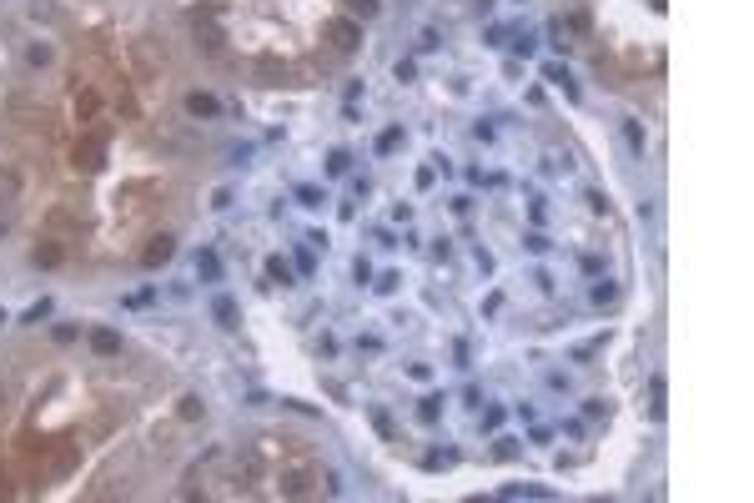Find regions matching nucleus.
<instances>
[{"label":"nucleus","instance_id":"f257e3e1","mask_svg":"<svg viewBox=\"0 0 754 503\" xmlns=\"http://www.w3.org/2000/svg\"><path fill=\"white\" fill-rule=\"evenodd\" d=\"M327 40H332L337 50H357V40H362V31H357V21H347V16H337V21H327Z\"/></svg>","mask_w":754,"mask_h":503},{"label":"nucleus","instance_id":"f03ea898","mask_svg":"<svg viewBox=\"0 0 754 503\" xmlns=\"http://www.w3.org/2000/svg\"><path fill=\"white\" fill-rule=\"evenodd\" d=\"M91 353L116 358V353H121V332H116V327H91Z\"/></svg>","mask_w":754,"mask_h":503},{"label":"nucleus","instance_id":"7ed1b4c3","mask_svg":"<svg viewBox=\"0 0 754 503\" xmlns=\"http://www.w3.org/2000/svg\"><path fill=\"white\" fill-rule=\"evenodd\" d=\"M171 257H177V242H171V237H156V242L141 252V267H161V262H171Z\"/></svg>","mask_w":754,"mask_h":503},{"label":"nucleus","instance_id":"20e7f679","mask_svg":"<svg viewBox=\"0 0 754 503\" xmlns=\"http://www.w3.org/2000/svg\"><path fill=\"white\" fill-rule=\"evenodd\" d=\"M187 111H192V116H201V121H211L216 111H221V101L206 96V91H192V96H187Z\"/></svg>","mask_w":754,"mask_h":503},{"label":"nucleus","instance_id":"39448f33","mask_svg":"<svg viewBox=\"0 0 754 503\" xmlns=\"http://www.w3.org/2000/svg\"><path fill=\"white\" fill-rule=\"evenodd\" d=\"M211 317H216V327L231 332V327H237V302H231V297H216V302H211Z\"/></svg>","mask_w":754,"mask_h":503},{"label":"nucleus","instance_id":"423d86ee","mask_svg":"<svg viewBox=\"0 0 754 503\" xmlns=\"http://www.w3.org/2000/svg\"><path fill=\"white\" fill-rule=\"evenodd\" d=\"M31 262H35V267H61V247H55V242H35Z\"/></svg>","mask_w":754,"mask_h":503},{"label":"nucleus","instance_id":"0eeeda50","mask_svg":"<svg viewBox=\"0 0 754 503\" xmlns=\"http://www.w3.org/2000/svg\"><path fill=\"white\" fill-rule=\"evenodd\" d=\"M543 76H548L553 86H563V96H568V101H578V86H573V76H568L563 66H543Z\"/></svg>","mask_w":754,"mask_h":503},{"label":"nucleus","instance_id":"6e6552de","mask_svg":"<svg viewBox=\"0 0 754 503\" xmlns=\"http://www.w3.org/2000/svg\"><path fill=\"white\" fill-rule=\"evenodd\" d=\"M196 277H201V282H216V277H221V262H216V252H201V257H196Z\"/></svg>","mask_w":754,"mask_h":503},{"label":"nucleus","instance_id":"1a4fd4ad","mask_svg":"<svg viewBox=\"0 0 754 503\" xmlns=\"http://www.w3.org/2000/svg\"><path fill=\"white\" fill-rule=\"evenodd\" d=\"M267 277H272V282H282V287H292V267H287L282 257H272V262H267Z\"/></svg>","mask_w":754,"mask_h":503},{"label":"nucleus","instance_id":"9d476101","mask_svg":"<svg viewBox=\"0 0 754 503\" xmlns=\"http://www.w3.org/2000/svg\"><path fill=\"white\" fill-rule=\"evenodd\" d=\"M438 413H443V398H438V393H428V398L418 403V418H423V423H438Z\"/></svg>","mask_w":754,"mask_h":503},{"label":"nucleus","instance_id":"9b49d317","mask_svg":"<svg viewBox=\"0 0 754 503\" xmlns=\"http://www.w3.org/2000/svg\"><path fill=\"white\" fill-rule=\"evenodd\" d=\"M397 141H402V126H387V131L377 136V156H387V151H397Z\"/></svg>","mask_w":754,"mask_h":503},{"label":"nucleus","instance_id":"f8f14e48","mask_svg":"<svg viewBox=\"0 0 754 503\" xmlns=\"http://www.w3.org/2000/svg\"><path fill=\"white\" fill-rule=\"evenodd\" d=\"M623 141H628V151H644V126H639V121H623Z\"/></svg>","mask_w":754,"mask_h":503},{"label":"nucleus","instance_id":"ddd939ff","mask_svg":"<svg viewBox=\"0 0 754 503\" xmlns=\"http://www.w3.org/2000/svg\"><path fill=\"white\" fill-rule=\"evenodd\" d=\"M40 317H50V297H40V302H35V307H31V312H26L21 322H26V327H35Z\"/></svg>","mask_w":754,"mask_h":503},{"label":"nucleus","instance_id":"4468645a","mask_svg":"<svg viewBox=\"0 0 754 503\" xmlns=\"http://www.w3.org/2000/svg\"><path fill=\"white\" fill-rule=\"evenodd\" d=\"M614 297H619V287H614V282H609V277H604V282L594 287V302L604 307V302H614Z\"/></svg>","mask_w":754,"mask_h":503},{"label":"nucleus","instance_id":"2eb2a0df","mask_svg":"<svg viewBox=\"0 0 754 503\" xmlns=\"http://www.w3.org/2000/svg\"><path fill=\"white\" fill-rule=\"evenodd\" d=\"M297 201H302V206H322V201H327V197H322V192H317V187H297Z\"/></svg>","mask_w":754,"mask_h":503},{"label":"nucleus","instance_id":"dca6fc26","mask_svg":"<svg viewBox=\"0 0 754 503\" xmlns=\"http://www.w3.org/2000/svg\"><path fill=\"white\" fill-rule=\"evenodd\" d=\"M347 161H353L347 151H332V156H327V172H332V177H342V172H347Z\"/></svg>","mask_w":754,"mask_h":503},{"label":"nucleus","instance_id":"f3484780","mask_svg":"<svg viewBox=\"0 0 754 503\" xmlns=\"http://www.w3.org/2000/svg\"><path fill=\"white\" fill-rule=\"evenodd\" d=\"M0 327H6V312H0Z\"/></svg>","mask_w":754,"mask_h":503}]
</instances>
